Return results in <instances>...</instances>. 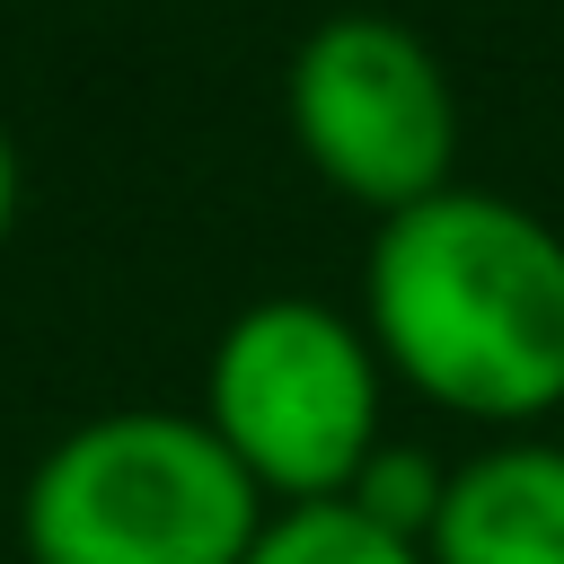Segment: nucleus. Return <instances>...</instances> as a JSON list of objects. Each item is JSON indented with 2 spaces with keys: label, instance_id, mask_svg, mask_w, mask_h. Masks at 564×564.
<instances>
[{
  "label": "nucleus",
  "instance_id": "obj_6",
  "mask_svg": "<svg viewBox=\"0 0 564 564\" xmlns=\"http://www.w3.org/2000/svg\"><path fill=\"white\" fill-rule=\"evenodd\" d=\"M247 564H432L414 538L361 520L352 502H291L264 520V538L247 546Z\"/></svg>",
  "mask_w": 564,
  "mask_h": 564
},
{
  "label": "nucleus",
  "instance_id": "obj_9",
  "mask_svg": "<svg viewBox=\"0 0 564 564\" xmlns=\"http://www.w3.org/2000/svg\"><path fill=\"white\" fill-rule=\"evenodd\" d=\"M555 441H564V414H555Z\"/></svg>",
  "mask_w": 564,
  "mask_h": 564
},
{
  "label": "nucleus",
  "instance_id": "obj_7",
  "mask_svg": "<svg viewBox=\"0 0 564 564\" xmlns=\"http://www.w3.org/2000/svg\"><path fill=\"white\" fill-rule=\"evenodd\" d=\"M441 494H449V458H432L423 441H379L344 502H352L361 520H379V529H397V538L423 546L432 520H441Z\"/></svg>",
  "mask_w": 564,
  "mask_h": 564
},
{
  "label": "nucleus",
  "instance_id": "obj_3",
  "mask_svg": "<svg viewBox=\"0 0 564 564\" xmlns=\"http://www.w3.org/2000/svg\"><path fill=\"white\" fill-rule=\"evenodd\" d=\"M194 414L220 432V449L256 476L273 511L344 502L388 441V361L361 308H335L317 291H264L220 317Z\"/></svg>",
  "mask_w": 564,
  "mask_h": 564
},
{
  "label": "nucleus",
  "instance_id": "obj_2",
  "mask_svg": "<svg viewBox=\"0 0 564 564\" xmlns=\"http://www.w3.org/2000/svg\"><path fill=\"white\" fill-rule=\"evenodd\" d=\"M273 502L203 414L106 405L70 423L18 494L26 564H247Z\"/></svg>",
  "mask_w": 564,
  "mask_h": 564
},
{
  "label": "nucleus",
  "instance_id": "obj_5",
  "mask_svg": "<svg viewBox=\"0 0 564 564\" xmlns=\"http://www.w3.org/2000/svg\"><path fill=\"white\" fill-rule=\"evenodd\" d=\"M423 555L432 564H564V441L494 432L485 449L449 458V494Z\"/></svg>",
  "mask_w": 564,
  "mask_h": 564
},
{
  "label": "nucleus",
  "instance_id": "obj_1",
  "mask_svg": "<svg viewBox=\"0 0 564 564\" xmlns=\"http://www.w3.org/2000/svg\"><path fill=\"white\" fill-rule=\"evenodd\" d=\"M361 326L432 414L538 432L564 414V229L511 194L441 185L370 229Z\"/></svg>",
  "mask_w": 564,
  "mask_h": 564
},
{
  "label": "nucleus",
  "instance_id": "obj_8",
  "mask_svg": "<svg viewBox=\"0 0 564 564\" xmlns=\"http://www.w3.org/2000/svg\"><path fill=\"white\" fill-rule=\"evenodd\" d=\"M18 203H26V167H18V141H9V123H0V247H9V229H18Z\"/></svg>",
  "mask_w": 564,
  "mask_h": 564
},
{
  "label": "nucleus",
  "instance_id": "obj_4",
  "mask_svg": "<svg viewBox=\"0 0 564 564\" xmlns=\"http://www.w3.org/2000/svg\"><path fill=\"white\" fill-rule=\"evenodd\" d=\"M282 123L291 150L370 220L458 185V79L388 9H335L317 18L282 62Z\"/></svg>",
  "mask_w": 564,
  "mask_h": 564
}]
</instances>
